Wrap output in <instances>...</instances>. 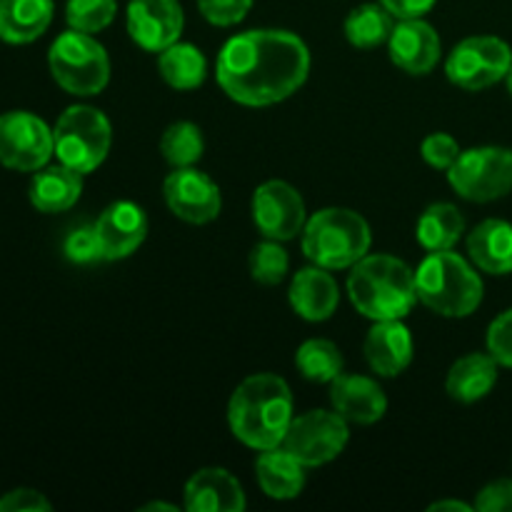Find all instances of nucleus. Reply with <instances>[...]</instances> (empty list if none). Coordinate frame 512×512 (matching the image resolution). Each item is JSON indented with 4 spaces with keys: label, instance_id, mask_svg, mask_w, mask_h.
<instances>
[{
    "label": "nucleus",
    "instance_id": "17",
    "mask_svg": "<svg viewBox=\"0 0 512 512\" xmlns=\"http://www.w3.org/2000/svg\"><path fill=\"white\" fill-rule=\"evenodd\" d=\"M330 403L348 423L373 425L388 410V398L383 388L368 375H343L330 383Z\"/></svg>",
    "mask_w": 512,
    "mask_h": 512
},
{
    "label": "nucleus",
    "instance_id": "29",
    "mask_svg": "<svg viewBox=\"0 0 512 512\" xmlns=\"http://www.w3.org/2000/svg\"><path fill=\"white\" fill-rule=\"evenodd\" d=\"M295 365L310 383H333L343 373V353L330 340L313 338L300 345L295 353Z\"/></svg>",
    "mask_w": 512,
    "mask_h": 512
},
{
    "label": "nucleus",
    "instance_id": "31",
    "mask_svg": "<svg viewBox=\"0 0 512 512\" xmlns=\"http://www.w3.org/2000/svg\"><path fill=\"white\" fill-rule=\"evenodd\" d=\"M118 13V0H68L65 20L80 33H98L108 28Z\"/></svg>",
    "mask_w": 512,
    "mask_h": 512
},
{
    "label": "nucleus",
    "instance_id": "34",
    "mask_svg": "<svg viewBox=\"0 0 512 512\" xmlns=\"http://www.w3.org/2000/svg\"><path fill=\"white\" fill-rule=\"evenodd\" d=\"M198 8L210 25L230 28L250 13L253 0H198Z\"/></svg>",
    "mask_w": 512,
    "mask_h": 512
},
{
    "label": "nucleus",
    "instance_id": "33",
    "mask_svg": "<svg viewBox=\"0 0 512 512\" xmlns=\"http://www.w3.org/2000/svg\"><path fill=\"white\" fill-rule=\"evenodd\" d=\"M65 255L68 260L78 265L95 263V260H103V248H100V238L95 225H80V228L70 230V235L65 238Z\"/></svg>",
    "mask_w": 512,
    "mask_h": 512
},
{
    "label": "nucleus",
    "instance_id": "36",
    "mask_svg": "<svg viewBox=\"0 0 512 512\" xmlns=\"http://www.w3.org/2000/svg\"><path fill=\"white\" fill-rule=\"evenodd\" d=\"M488 353L498 365L512 368V308L500 313L488 328Z\"/></svg>",
    "mask_w": 512,
    "mask_h": 512
},
{
    "label": "nucleus",
    "instance_id": "39",
    "mask_svg": "<svg viewBox=\"0 0 512 512\" xmlns=\"http://www.w3.org/2000/svg\"><path fill=\"white\" fill-rule=\"evenodd\" d=\"M435 3H438V0H380V5L398 20L423 18L425 13L433 10Z\"/></svg>",
    "mask_w": 512,
    "mask_h": 512
},
{
    "label": "nucleus",
    "instance_id": "26",
    "mask_svg": "<svg viewBox=\"0 0 512 512\" xmlns=\"http://www.w3.org/2000/svg\"><path fill=\"white\" fill-rule=\"evenodd\" d=\"M465 233V218L455 205L450 203H433L425 208V213L418 220V243L423 245L428 253H438V250H453L460 235Z\"/></svg>",
    "mask_w": 512,
    "mask_h": 512
},
{
    "label": "nucleus",
    "instance_id": "2",
    "mask_svg": "<svg viewBox=\"0 0 512 512\" xmlns=\"http://www.w3.org/2000/svg\"><path fill=\"white\" fill-rule=\"evenodd\" d=\"M228 423L235 438L253 450L283 445L293 423V393L288 383L273 373L245 378L228 403Z\"/></svg>",
    "mask_w": 512,
    "mask_h": 512
},
{
    "label": "nucleus",
    "instance_id": "18",
    "mask_svg": "<svg viewBox=\"0 0 512 512\" xmlns=\"http://www.w3.org/2000/svg\"><path fill=\"white\" fill-rule=\"evenodd\" d=\"M245 493L225 468H203L185 483L188 512H243Z\"/></svg>",
    "mask_w": 512,
    "mask_h": 512
},
{
    "label": "nucleus",
    "instance_id": "30",
    "mask_svg": "<svg viewBox=\"0 0 512 512\" xmlns=\"http://www.w3.org/2000/svg\"><path fill=\"white\" fill-rule=\"evenodd\" d=\"M203 150V133H200L198 125L188 123V120L168 125L163 138H160V153L173 168H193L203 158Z\"/></svg>",
    "mask_w": 512,
    "mask_h": 512
},
{
    "label": "nucleus",
    "instance_id": "6",
    "mask_svg": "<svg viewBox=\"0 0 512 512\" xmlns=\"http://www.w3.org/2000/svg\"><path fill=\"white\" fill-rule=\"evenodd\" d=\"M50 73L55 83L70 95L90 98L103 93L110 80V60L103 45L90 33L70 28L58 35L48 53Z\"/></svg>",
    "mask_w": 512,
    "mask_h": 512
},
{
    "label": "nucleus",
    "instance_id": "35",
    "mask_svg": "<svg viewBox=\"0 0 512 512\" xmlns=\"http://www.w3.org/2000/svg\"><path fill=\"white\" fill-rule=\"evenodd\" d=\"M460 145L453 135L448 133H433L423 140V158L425 163L433 165L438 170H450L455 160L460 158Z\"/></svg>",
    "mask_w": 512,
    "mask_h": 512
},
{
    "label": "nucleus",
    "instance_id": "40",
    "mask_svg": "<svg viewBox=\"0 0 512 512\" xmlns=\"http://www.w3.org/2000/svg\"><path fill=\"white\" fill-rule=\"evenodd\" d=\"M443 510H458V512H470L473 508L465 503H460V500H440V503H433L430 505V512H443Z\"/></svg>",
    "mask_w": 512,
    "mask_h": 512
},
{
    "label": "nucleus",
    "instance_id": "1",
    "mask_svg": "<svg viewBox=\"0 0 512 512\" xmlns=\"http://www.w3.org/2000/svg\"><path fill=\"white\" fill-rule=\"evenodd\" d=\"M310 50L290 30H248L223 45L218 85L230 100L265 108L298 93L308 80Z\"/></svg>",
    "mask_w": 512,
    "mask_h": 512
},
{
    "label": "nucleus",
    "instance_id": "32",
    "mask_svg": "<svg viewBox=\"0 0 512 512\" xmlns=\"http://www.w3.org/2000/svg\"><path fill=\"white\" fill-rule=\"evenodd\" d=\"M290 258L280 240H263L250 253V275L260 285H278L288 273Z\"/></svg>",
    "mask_w": 512,
    "mask_h": 512
},
{
    "label": "nucleus",
    "instance_id": "37",
    "mask_svg": "<svg viewBox=\"0 0 512 512\" xmlns=\"http://www.w3.org/2000/svg\"><path fill=\"white\" fill-rule=\"evenodd\" d=\"M475 510L512 512V480H495V483L485 485L475 500Z\"/></svg>",
    "mask_w": 512,
    "mask_h": 512
},
{
    "label": "nucleus",
    "instance_id": "21",
    "mask_svg": "<svg viewBox=\"0 0 512 512\" xmlns=\"http://www.w3.org/2000/svg\"><path fill=\"white\" fill-rule=\"evenodd\" d=\"M83 193V180L78 170L68 165H45L30 180V203L40 213H63L73 208Z\"/></svg>",
    "mask_w": 512,
    "mask_h": 512
},
{
    "label": "nucleus",
    "instance_id": "15",
    "mask_svg": "<svg viewBox=\"0 0 512 512\" xmlns=\"http://www.w3.org/2000/svg\"><path fill=\"white\" fill-rule=\"evenodd\" d=\"M95 230L103 248V260H123L143 245L148 235V218L140 205L118 200L100 213Z\"/></svg>",
    "mask_w": 512,
    "mask_h": 512
},
{
    "label": "nucleus",
    "instance_id": "10",
    "mask_svg": "<svg viewBox=\"0 0 512 512\" xmlns=\"http://www.w3.org/2000/svg\"><path fill=\"white\" fill-rule=\"evenodd\" d=\"M510 65L512 50L505 40L495 35H475L455 45L445 60V73L458 88L485 90L503 80Z\"/></svg>",
    "mask_w": 512,
    "mask_h": 512
},
{
    "label": "nucleus",
    "instance_id": "42",
    "mask_svg": "<svg viewBox=\"0 0 512 512\" xmlns=\"http://www.w3.org/2000/svg\"><path fill=\"white\" fill-rule=\"evenodd\" d=\"M505 80H508V90H510V95H512V65H510L508 75H505Z\"/></svg>",
    "mask_w": 512,
    "mask_h": 512
},
{
    "label": "nucleus",
    "instance_id": "3",
    "mask_svg": "<svg viewBox=\"0 0 512 512\" xmlns=\"http://www.w3.org/2000/svg\"><path fill=\"white\" fill-rule=\"evenodd\" d=\"M348 295L370 320H403L418 300L415 273L393 255H365L353 265Z\"/></svg>",
    "mask_w": 512,
    "mask_h": 512
},
{
    "label": "nucleus",
    "instance_id": "25",
    "mask_svg": "<svg viewBox=\"0 0 512 512\" xmlns=\"http://www.w3.org/2000/svg\"><path fill=\"white\" fill-rule=\"evenodd\" d=\"M498 383V360L485 353H470L450 368L445 390L458 403H478Z\"/></svg>",
    "mask_w": 512,
    "mask_h": 512
},
{
    "label": "nucleus",
    "instance_id": "24",
    "mask_svg": "<svg viewBox=\"0 0 512 512\" xmlns=\"http://www.w3.org/2000/svg\"><path fill=\"white\" fill-rule=\"evenodd\" d=\"M53 0H0V40L25 45L53 23Z\"/></svg>",
    "mask_w": 512,
    "mask_h": 512
},
{
    "label": "nucleus",
    "instance_id": "28",
    "mask_svg": "<svg viewBox=\"0 0 512 512\" xmlns=\"http://www.w3.org/2000/svg\"><path fill=\"white\" fill-rule=\"evenodd\" d=\"M390 33H393V15L380 3L358 5L345 18V38L355 48H378L380 43H388Z\"/></svg>",
    "mask_w": 512,
    "mask_h": 512
},
{
    "label": "nucleus",
    "instance_id": "19",
    "mask_svg": "<svg viewBox=\"0 0 512 512\" xmlns=\"http://www.w3.org/2000/svg\"><path fill=\"white\" fill-rule=\"evenodd\" d=\"M368 365L383 378H395L413 360V335L403 320H375L365 338Z\"/></svg>",
    "mask_w": 512,
    "mask_h": 512
},
{
    "label": "nucleus",
    "instance_id": "41",
    "mask_svg": "<svg viewBox=\"0 0 512 512\" xmlns=\"http://www.w3.org/2000/svg\"><path fill=\"white\" fill-rule=\"evenodd\" d=\"M143 512H150V510H168V512H178V508H175V505H170V503H148V505H143V508H140Z\"/></svg>",
    "mask_w": 512,
    "mask_h": 512
},
{
    "label": "nucleus",
    "instance_id": "14",
    "mask_svg": "<svg viewBox=\"0 0 512 512\" xmlns=\"http://www.w3.org/2000/svg\"><path fill=\"white\" fill-rule=\"evenodd\" d=\"M125 25L140 48L148 53H163L180 40L185 15L180 0H130Z\"/></svg>",
    "mask_w": 512,
    "mask_h": 512
},
{
    "label": "nucleus",
    "instance_id": "7",
    "mask_svg": "<svg viewBox=\"0 0 512 512\" xmlns=\"http://www.w3.org/2000/svg\"><path fill=\"white\" fill-rule=\"evenodd\" d=\"M53 140L60 163L85 175L93 173L108 158L113 130H110V120L98 108L73 105L55 123Z\"/></svg>",
    "mask_w": 512,
    "mask_h": 512
},
{
    "label": "nucleus",
    "instance_id": "22",
    "mask_svg": "<svg viewBox=\"0 0 512 512\" xmlns=\"http://www.w3.org/2000/svg\"><path fill=\"white\" fill-rule=\"evenodd\" d=\"M305 465L295 460L283 445L270 450H260L255 460V478L260 490L273 500H293L303 493Z\"/></svg>",
    "mask_w": 512,
    "mask_h": 512
},
{
    "label": "nucleus",
    "instance_id": "8",
    "mask_svg": "<svg viewBox=\"0 0 512 512\" xmlns=\"http://www.w3.org/2000/svg\"><path fill=\"white\" fill-rule=\"evenodd\" d=\"M448 180L460 198L470 203H490L512 190V150L500 145H485L460 153Z\"/></svg>",
    "mask_w": 512,
    "mask_h": 512
},
{
    "label": "nucleus",
    "instance_id": "5",
    "mask_svg": "<svg viewBox=\"0 0 512 512\" xmlns=\"http://www.w3.org/2000/svg\"><path fill=\"white\" fill-rule=\"evenodd\" d=\"M373 235L368 220L355 210H318L303 228V253L328 270L353 268L368 255Z\"/></svg>",
    "mask_w": 512,
    "mask_h": 512
},
{
    "label": "nucleus",
    "instance_id": "27",
    "mask_svg": "<svg viewBox=\"0 0 512 512\" xmlns=\"http://www.w3.org/2000/svg\"><path fill=\"white\" fill-rule=\"evenodd\" d=\"M158 70L165 83L175 90H195L203 85L208 73V60L195 45L173 43L158 55Z\"/></svg>",
    "mask_w": 512,
    "mask_h": 512
},
{
    "label": "nucleus",
    "instance_id": "11",
    "mask_svg": "<svg viewBox=\"0 0 512 512\" xmlns=\"http://www.w3.org/2000/svg\"><path fill=\"white\" fill-rule=\"evenodd\" d=\"M55 155L53 130L28 110L0 115V163L5 168L33 173L48 165Z\"/></svg>",
    "mask_w": 512,
    "mask_h": 512
},
{
    "label": "nucleus",
    "instance_id": "20",
    "mask_svg": "<svg viewBox=\"0 0 512 512\" xmlns=\"http://www.w3.org/2000/svg\"><path fill=\"white\" fill-rule=\"evenodd\" d=\"M290 305L308 323H323L338 310L340 290L328 268H303L290 283Z\"/></svg>",
    "mask_w": 512,
    "mask_h": 512
},
{
    "label": "nucleus",
    "instance_id": "23",
    "mask_svg": "<svg viewBox=\"0 0 512 512\" xmlns=\"http://www.w3.org/2000/svg\"><path fill=\"white\" fill-rule=\"evenodd\" d=\"M468 253L483 273H512V225L498 218L475 225L468 238Z\"/></svg>",
    "mask_w": 512,
    "mask_h": 512
},
{
    "label": "nucleus",
    "instance_id": "38",
    "mask_svg": "<svg viewBox=\"0 0 512 512\" xmlns=\"http://www.w3.org/2000/svg\"><path fill=\"white\" fill-rule=\"evenodd\" d=\"M53 505L38 490L20 488L0 498V512H50Z\"/></svg>",
    "mask_w": 512,
    "mask_h": 512
},
{
    "label": "nucleus",
    "instance_id": "12",
    "mask_svg": "<svg viewBox=\"0 0 512 512\" xmlns=\"http://www.w3.org/2000/svg\"><path fill=\"white\" fill-rule=\"evenodd\" d=\"M253 220L270 240H293L305 228V203L285 180H268L253 193Z\"/></svg>",
    "mask_w": 512,
    "mask_h": 512
},
{
    "label": "nucleus",
    "instance_id": "13",
    "mask_svg": "<svg viewBox=\"0 0 512 512\" xmlns=\"http://www.w3.org/2000/svg\"><path fill=\"white\" fill-rule=\"evenodd\" d=\"M163 198L170 213L193 225L210 223L220 215L223 198L213 178L195 168H173L163 183Z\"/></svg>",
    "mask_w": 512,
    "mask_h": 512
},
{
    "label": "nucleus",
    "instance_id": "9",
    "mask_svg": "<svg viewBox=\"0 0 512 512\" xmlns=\"http://www.w3.org/2000/svg\"><path fill=\"white\" fill-rule=\"evenodd\" d=\"M350 440L348 420L328 410H310L290 423L283 438V448L305 468H318L330 463L345 450Z\"/></svg>",
    "mask_w": 512,
    "mask_h": 512
},
{
    "label": "nucleus",
    "instance_id": "4",
    "mask_svg": "<svg viewBox=\"0 0 512 512\" xmlns=\"http://www.w3.org/2000/svg\"><path fill=\"white\" fill-rule=\"evenodd\" d=\"M418 300L445 318H468L483 303V280L453 250L430 253L415 273Z\"/></svg>",
    "mask_w": 512,
    "mask_h": 512
},
{
    "label": "nucleus",
    "instance_id": "16",
    "mask_svg": "<svg viewBox=\"0 0 512 512\" xmlns=\"http://www.w3.org/2000/svg\"><path fill=\"white\" fill-rule=\"evenodd\" d=\"M390 60L410 75H428L440 60V38L423 18L398 20L388 38Z\"/></svg>",
    "mask_w": 512,
    "mask_h": 512
}]
</instances>
